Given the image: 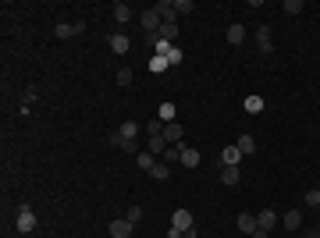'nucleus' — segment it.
Listing matches in <instances>:
<instances>
[{
  "mask_svg": "<svg viewBox=\"0 0 320 238\" xmlns=\"http://www.w3.org/2000/svg\"><path fill=\"white\" fill-rule=\"evenodd\" d=\"M14 228H18L21 235H29V231H36V213H32L29 206H21V210H18V221H14Z\"/></svg>",
  "mask_w": 320,
  "mask_h": 238,
  "instance_id": "f257e3e1",
  "label": "nucleus"
},
{
  "mask_svg": "<svg viewBox=\"0 0 320 238\" xmlns=\"http://www.w3.org/2000/svg\"><path fill=\"white\" fill-rule=\"evenodd\" d=\"M110 238H132V231H135V224L128 221V217H121V221H110Z\"/></svg>",
  "mask_w": 320,
  "mask_h": 238,
  "instance_id": "f03ea898",
  "label": "nucleus"
},
{
  "mask_svg": "<svg viewBox=\"0 0 320 238\" xmlns=\"http://www.w3.org/2000/svg\"><path fill=\"white\" fill-rule=\"evenodd\" d=\"M153 11L160 14V21H164V25H171V21H178V11H174V0H160V4H153Z\"/></svg>",
  "mask_w": 320,
  "mask_h": 238,
  "instance_id": "7ed1b4c3",
  "label": "nucleus"
},
{
  "mask_svg": "<svg viewBox=\"0 0 320 238\" xmlns=\"http://www.w3.org/2000/svg\"><path fill=\"white\" fill-rule=\"evenodd\" d=\"M164 139H167V146H181V135H185V128L178 125V121H171V125H164V132H160Z\"/></svg>",
  "mask_w": 320,
  "mask_h": 238,
  "instance_id": "20e7f679",
  "label": "nucleus"
},
{
  "mask_svg": "<svg viewBox=\"0 0 320 238\" xmlns=\"http://www.w3.org/2000/svg\"><path fill=\"white\" fill-rule=\"evenodd\" d=\"M171 228H178V231L185 235V231H192V228H196V221H192V213H189V210H174V221H171Z\"/></svg>",
  "mask_w": 320,
  "mask_h": 238,
  "instance_id": "39448f33",
  "label": "nucleus"
},
{
  "mask_svg": "<svg viewBox=\"0 0 320 238\" xmlns=\"http://www.w3.org/2000/svg\"><path fill=\"white\" fill-rule=\"evenodd\" d=\"M139 21H143V29H146L150 36H153V32H160V25H164V21H160V14L153 11V7H150V11H143V14H139Z\"/></svg>",
  "mask_w": 320,
  "mask_h": 238,
  "instance_id": "423d86ee",
  "label": "nucleus"
},
{
  "mask_svg": "<svg viewBox=\"0 0 320 238\" xmlns=\"http://www.w3.org/2000/svg\"><path fill=\"white\" fill-rule=\"evenodd\" d=\"M256 221H260V228H263V231H274V228L281 224V217H278L274 210H260V213H256Z\"/></svg>",
  "mask_w": 320,
  "mask_h": 238,
  "instance_id": "0eeeda50",
  "label": "nucleus"
},
{
  "mask_svg": "<svg viewBox=\"0 0 320 238\" xmlns=\"http://www.w3.org/2000/svg\"><path fill=\"white\" fill-rule=\"evenodd\" d=\"M256 46H260V54H270V50H274V39H270V29H267V25H260V32H256Z\"/></svg>",
  "mask_w": 320,
  "mask_h": 238,
  "instance_id": "6e6552de",
  "label": "nucleus"
},
{
  "mask_svg": "<svg viewBox=\"0 0 320 238\" xmlns=\"http://www.w3.org/2000/svg\"><path fill=\"white\" fill-rule=\"evenodd\" d=\"M239 160H242L239 146H224V150H221V163H224V167H239Z\"/></svg>",
  "mask_w": 320,
  "mask_h": 238,
  "instance_id": "1a4fd4ad",
  "label": "nucleus"
},
{
  "mask_svg": "<svg viewBox=\"0 0 320 238\" xmlns=\"http://www.w3.org/2000/svg\"><path fill=\"white\" fill-rule=\"evenodd\" d=\"M239 231H245V235L260 231V221H256V213H239Z\"/></svg>",
  "mask_w": 320,
  "mask_h": 238,
  "instance_id": "9d476101",
  "label": "nucleus"
},
{
  "mask_svg": "<svg viewBox=\"0 0 320 238\" xmlns=\"http://www.w3.org/2000/svg\"><path fill=\"white\" fill-rule=\"evenodd\" d=\"M181 167H199V150H192V146L181 142Z\"/></svg>",
  "mask_w": 320,
  "mask_h": 238,
  "instance_id": "9b49d317",
  "label": "nucleus"
},
{
  "mask_svg": "<svg viewBox=\"0 0 320 238\" xmlns=\"http://www.w3.org/2000/svg\"><path fill=\"white\" fill-rule=\"evenodd\" d=\"M128 46H132V43H128V36H125V32L110 36V50H114V54H128Z\"/></svg>",
  "mask_w": 320,
  "mask_h": 238,
  "instance_id": "f8f14e48",
  "label": "nucleus"
},
{
  "mask_svg": "<svg viewBox=\"0 0 320 238\" xmlns=\"http://www.w3.org/2000/svg\"><path fill=\"white\" fill-rule=\"evenodd\" d=\"M281 224H285L288 231H295V228H303V213H299V210H288V213L281 217Z\"/></svg>",
  "mask_w": 320,
  "mask_h": 238,
  "instance_id": "ddd939ff",
  "label": "nucleus"
},
{
  "mask_svg": "<svg viewBox=\"0 0 320 238\" xmlns=\"http://www.w3.org/2000/svg\"><path fill=\"white\" fill-rule=\"evenodd\" d=\"M160 121H164V125H171V121H174V117H178V107H174V103H160Z\"/></svg>",
  "mask_w": 320,
  "mask_h": 238,
  "instance_id": "4468645a",
  "label": "nucleus"
},
{
  "mask_svg": "<svg viewBox=\"0 0 320 238\" xmlns=\"http://www.w3.org/2000/svg\"><path fill=\"white\" fill-rule=\"evenodd\" d=\"M242 39H245V25H239V21H235V25L228 29V43H232V46H239Z\"/></svg>",
  "mask_w": 320,
  "mask_h": 238,
  "instance_id": "2eb2a0df",
  "label": "nucleus"
},
{
  "mask_svg": "<svg viewBox=\"0 0 320 238\" xmlns=\"http://www.w3.org/2000/svg\"><path fill=\"white\" fill-rule=\"evenodd\" d=\"M157 36H160V39H167V43H174V39H178V21H171V25H160Z\"/></svg>",
  "mask_w": 320,
  "mask_h": 238,
  "instance_id": "dca6fc26",
  "label": "nucleus"
},
{
  "mask_svg": "<svg viewBox=\"0 0 320 238\" xmlns=\"http://www.w3.org/2000/svg\"><path fill=\"white\" fill-rule=\"evenodd\" d=\"M221 181H224V185H239V181H242L239 167H224V171H221Z\"/></svg>",
  "mask_w": 320,
  "mask_h": 238,
  "instance_id": "f3484780",
  "label": "nucleus"
},
{
  "mask_svg": "<svg viewBox=\"0 0 320 238\" xmlns=\"http://www.w3.org/2000/svg\"><path fill=\"white\" fill-rule=\"evenodd\" d=\"M128 18H132V7H128V4H114V21H121V25H125Z\"/></svg>",
  "mask_w": 320,
  "mask_h": 238,
  "instance_id": "a211bd4d",
  "label": "nucleus"
},
{
  "mask_svg": "<svg viewBox=\"0 0 320 238\" xmlns=\"http://www.w3.org/2000/svg\"><path fill=\"white\" fill-rule=\"evenodd\" d=\"M54 36H57V39H72V36H79V32H75V25H68V21H61V25L54 29Z\"/></svg>",
  "mask_w": 320,
  "mask_h": 238,
  "instance_id": "6ab92c4d",
  "label": "nucleus"
},
{
  "mask_svg": "<svg viewBox=\"0 0 320 238\" xmlns=\"http://www.w3.org/2000/svg\"><path fill=\"white\" fill-rule=\"evenodd\" d=\"M245 110L249 114H263V96H245Z\"/></svg>",
  "mask_w": 320,
  "mask_h": 238,
  "instance_id": "aec40b11",
  "label": "nucleus"
},
{
  "mask_svg": "<svg viewBox=\"0 0 320 238\" xmlns=\"http://www.w3.org/2000/svg\"><path fill=\"white\" fill-rule=\"evenodd\" d=\"M135 132H139V125H135V121H125V125H121V132H118L114 139H135Z\"/></svg>",
  "mask_w": 320,
  "mask_h": 238,
  "instance_id": "412c9836",
  "label": "nucleus"
},
{
  "mask_svg": "<svg viewBox=\"0 0 320 238\" xmlns=\"http://www.w3.org/2000/svg\"><path fill=\"white\" fill-rule=\"evenodd\" d=\"M167 68H171V64H167V57H157V54L150 57V72H153V75H160V72H167Z\"/></svg>",
  "mask_w": 320,
  "mask_h": 238,
  "instance_id": "4be33fe9",
  "label": "nucleus"
},
{
  "mask_svg": "<svg viewBox=\"0 0 320 238\" xmlns=\"http://www.w3.org/2000/svg\"><path fill=\"white\" fill-rule=\"evenodd\" d=\"M150 153H167V139L164 135H150Z\"/></svg>",
  "mask_w": 320,
  "mask_h": 238,
  "instance_id": "5701e85b",
  "label": "nucleus"
},
{
  "mask_svg": "<svg viewBox=\"0 0 320 238\" xmlns=\"http://www.w3.org/2000/svg\"><path fill=\"white\" fill-rule=\"evenodd\" d=\"M150 174H153L157 181H167V174H171V163H164V160H157V167H153Z\"/></svg>",
  "mask_w": 320,
  "mask_h": 238,
  "instance_id": "b1692460",
  "label": "nucleus"
},
{
  "mask_svg": "<svg viewBox=\"0 0 320 238\" xmlns=\"http://www.w3.org/2000/svg\"><path fill=\"white\" fill-rule=\"evenodd\" d=\"M235 146H239V150H242V157H245V153H253V150H256V139H253V135H242Z\"/></svg>",
  "mask_w": 320,
  "mask_h": 238,
  "instance_id": "393cba45",
  "label": "nucleus"
},
{
  "mask_svg": "<svg viewBox=\"0 0 320 238\" xmlns=\"http://www.w3.org/2000/svg\"><path fill=\"white\" fill-rule=\"evenodd\" d=\"M164 163H181V146H167V153H164Z\"/></svg>",
  "mask_w": 320,
  "mask_h": 238,
  "instance_id": "a878e982",
  "label": "nucleus"
},
{
  "mask_svg": "<svg viewBox=\"0 0 320 238\" xmlns=\"http://www.w3.org/2000/svg\"><path fill=\"white\" fill-rule=\"evenodd\" d=\"M135 163H139L143 171H153V167H157V160H153V153H139V157H135Z\"/></svg>",
  "mask_w": 320,
  "mask_h": 238,
  "instance_id": "bb28decb",
  "label": "nucleus"
},
{
  "mask_svg": "<svg viewBox=\"0 0 320 238\" xmlns=\"http://www.w3.org/2000/svg\"><path fill=\"white\" fill-rule=\"evenodd\" d=\"M185 61V54H181V46H174L171 54H167V64H181Z\"/></svg>",
  "mask_w": 320,
  "mask_h": 238,
  "instance_id": "cd10ccee",
  "label": "nucleus"
},
{
  "mask_svg": "<svg viewBox=\"0 0 320 238\" xmlns=\"http://www.w3.org/2000/svg\"><path fill=\"white\" fill-rule=\"evenodd\" d=\"M306 206H320V188H310V192H306Z\"/></svg>",
  "mask_w": 320,
  "mask_h": 238,
  "instance_id": "c85d7f7f",
  "label": "nucleus"
},
{
  "mask_svg": "<svg viewBox=\"0 0 320 238\" xmlns=\"http://www.w3.org/2000/svg\"><path fill=\"white\" fill-rule=\"evenodd\" d=\"M174 11H178V14H189V11H192V0H174Z\"/></svg>",
  "mask_w": 320,
  "mask_h": 238,
  "instance_id": "c756f323",
  "label": "nucleus"
},
{
  "mask_svg": "<svg viewBox=\"0 0 320 238\" xmlns=\"http://www.w3.org/2000/svg\"><path fill=\"white\" fill-rule=\"evenodd\" d=\"M285 11H288V14H299V11H303V0H285Z\"/></svg>",
  "mask_w": 320,
  "mask_h": 238,
  "instance_id": "7c9ffc66",
  "label": "nucleus"
},
{
  "mask_svg": "<svg viewBox=\"0 0 320 238\" xmlns=\"http://www.w3.org/2000/svg\"><path fill=\"white\" fill-rule=\"evenodd\" d=\"M118 85H132V72H128V68L118 72Z\"/></svg>",
  "mask_w": 320,
  "mask_h": 238,
  "instance_id": "2f4dec72",
  "label": "nucleus"
},
{
  "mask_svg": "<svg viewBox=\"0 0 320 238\" xmlns=\"http://www.w3.org/2000/svg\"><path fill=\"white\" fill-rule=\"evenodd\" d=\"M114 142H121L125 153H135V139H114Z\"/></svg>",
  "mask_w": 320,
  "mask_h": 238,
  "instance_id": "473e14b6",
  "label": "nucleus"
},
{
  "mask_svg": "<svg viewBox=\"0 0 320 238\" xmlns=\"http://www.w3.org/2000/svg\"><path fill=\"white\" fill-rule=\"evenodd\" d=\"M125 217H128V221H132V224H139V221H143V210H139V206H132V210H128V213H125Z\"/></svg>",
  "mask_w": 320,
  "mask_h": 238,
  "instance_id": "72a5a7b5",
  "label": "nucleus"
},
{
  "mask_svg": "<svg viewBox=\"0 0 320 238\" xmlns=\"http://www.w3.org/2000/svg\"><path fill=\"white\" fill-rule=\"evenodd\" d=\"M267 235H270V231H263V228H260V231H253L249 238H267Z\"/></svg>",
  "mask_w": 320,
  "mask_h": 238,
  "instance_id": "f704fd0d",
  "label": "nucleus"
},
{
  "mask_svg": "<svg viewBox=\"0 0 320 238\" xmlns=\"http://www.w3.org/2000/svg\"><path fill=\"white\" fill-rule=\"evenodd\" d=\"M167 238H185V235H181L178 228H171V231H167Z\"/></svg>",
  "mask_w": 320,
  "mask_h": 238,
  "instance_id": "c9c22d12",
  "label": "nucleus"
}]
</instances>
